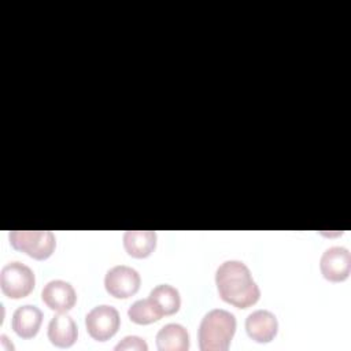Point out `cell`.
<instances>
[{
    "label": "cell",
    "instance_id": "1",
    "mask_svg": "<svg viewBox=\"0 0 351 351\" xmlns=\"http://www.w3.org/2000/svg\"><path fill=\"white\" fill-rule=\"evenodd\" d=\"M215 284L222 300L239 308H247L259 300L261 289L251 271L240 261H225L215 271Z\"/></svg>",
    "mask_w": 351,
    "mask_h": 351
},
{
    "label": "cell",
    "instance_id": "2",
    "mask_svg": "<svg viewBox=\"0 0 351 351\" xmlns=\"http://www.w3.org/2000/svg\"><path fill=\"white\" fill-rule=\"evenodd\" d=\"M236 332V318L222 308L210 310L202 319L197 339L202 351H226Z\"/></svg>",
    "mask_w": 351,
    "mask_h": 351
},
{
    "label": "cell",
    "instance_id": "3",
    "mask_svg": "<svg viewBox=\"0 0 351 351\" xmlns=\"http://www.w3.org/2000/svg\"><path fill=\"white\" fill-rule=\"evenodd\" d=\"M8 237L15 250L38 261L49 258L56 247V239L51 230H11Z\"/></svg>",
    "mask_w": 351,
    "mask_h": 351
},
{
    "label": "cell",
    "instance_id": "4",
    "mask_svg": "<svg viewBox=\"0 0 351 351\" xmlns=\"http://www.w3.org/2000/svg\"><path fill=\"white\" fill-rule=\"evenodd\" d=\"M36 284L33 270L18 262H8L0 271V287L5 296L10 299H21L27 296Z\"/></svg>",
    "mask_w": 351,
    "mask_h": 351
},
{
    "label": "cell",
    "instance_id": "5",
    "mask_svg": "<svg viewBox=\"0 0 351 351\" xmlns=\"http://www.w3.org/2000/svg\"><path fill=\"white\" fill-rule=\"evenodd\" d=\"M121 318L115 307L100 304L93 307L85 317V325L89 336L97 341L111 339L119 329Z\"/></svg>",
    "mask_w": 351,
    "mask_h": 351
},
{
    "label": "cell",
    "instance_id": "6",
    "mask_svg": "<svg viewBox=\"0 0 351 351\" xmlns=\"http://www.w3.org/2000/svg\"><path fill=\"white\" fill-rule=\"evenodd\" d=\"M140 274L136 269L125 265L111 267L104 277L106 291L118 299L133 296L140 288Z\"/></svg>",
    "mask_w": 351,
    "mask_h": 351
},
{
    "label": "cell",
    "instance_id": "7",
    "mask_svg": "<svg viewBox=\"0 0 351 351\" xmlns=\"http://www.w3.org/2000/svg\"><path fill=\"white\" fill-rule=\"evenodd\" d=\"M322 276L332 282H341L351 271V254L346 247L328 248L319 261Z\"/></svg>",
    "mask_w": 351,
    "mask_h": 351
},
{
    "label": "cell",
    "instance_id": "8",
    "mask_svg": "<svg viewBox=\"0 0 351 351\" xmlns=\"http://www.w3.org/2000/svg\"><path fill=\"white\" fill-rule=\"evenodd\" d=\"M41 299L51 310L66 313L74 307L77 295L70 282L63 280H52L44 285Z\"/></svg>",
    "mask_w": 351,
    "mask_h": 351
},
{
    "label": "cell",
    "instance_id": "9",
    "mask_svg": "<svg viewBox=\"0 0 351 351\" xmlns=\"http://www.w3.org/2000/svg\"><path fill=\"white\" fill-rule=\"evenodd\" d=\"M277 318L267 310H255L245 318V330L258 343L271 341L277 335Z\"/></svg>",
    "mask_w": 351,
    "mask_h": 351
},
{
    "label": "cell",
    "instance_id": "10",
    "mask_svg": "<svg viewBox=\"0 0 351 351\" xmlns=\"http://www.w3.org/2000/svg\"><path fill=\"white\" fill-rule=\"evenodd\" d=\"M78 336L74 319L66 313L55 314L48 325V339L52 344L60 348L71 347Z\"/></svg>",
    "mask_w": 351,
    "mask_h": 351
},
{
    "label": "cell",
    "instance_id": "11",
    "mask_svg": "<svg viewBox=\"0 0 351 351\" xmlns=\"http://www.w3.org/2000/svg\"><path fill=\"white\" fill-rule=\"evenodd\" d=\"M43 321V313L38 307L32 304L19 306L14 314L11 326L14 332L22 339H32L37 335Z\"/></svg>",
    "mask_w": 351,
    "mask_h": 351
},
{
    "label": "cell",
    "instance_id": "12",
    "mask_svg": "<svg viewBox=\"0 0 351 351\" xmlns=\"http://www.w3.org/2000/svg\"><path fill=\"white\" fill-rule=\"evenodd\" d=\"M123 247L133 258H147L156 247V233L154 230H126Z\"/></svg>",
    "mask_w": 351,
    "mask_h": 351
},
{
    "label": "cell",
    "instance_id": "13",
    "mask_svg": "<svg viewBox=\"0 0 351 351\" xmlns=\"http://www.w3.org/2000/svg\"><path fill=\"white\" fill-rule=\"evenodd\" d=\"M156 346L160 351H186L189 348L188 330L180 324H166L156 333Z\"/></svg>",
    "mask_w": 351,
    "mask_h": 351
},
{
    "label": "cell",
    "instance_id": "14",
    "mask_svg": "<svg viewBox=\"0 0 351 351\" xmlns=\"http://www.w3.org/2000/svg\"><path fill=\"white\" fill-rule=\"evenodd\" d=\"M149 298L160 308L163 315H171L180 310L181 298L177 288L169 284H159L151 292Z\"/></svg>",
    "mask_w": 351,
    "mask_h": 351
},
{
    "label": "cell",
    "instance_id": "15",
    "mask_svg": "<svg viewBox=\"0 0 351 351\" xmlns=\"http://www.w3.org/2000/svg\"><path fill=\"white\" fill-rule=\"evenodd\" d=\"M128 315L130 321L138 325H147L159 321L163 317L160 308L155 304L151 298L136 300L128 310Z\"/></svg>",
    "mask_w": 351,
    "mask_h": 351
},
{
    "label": "cell",
    "instance_id": "16",
    "mask_svg": "<svg viewBox=\"0 0 351 351\" xmlns=\"http://www.w3.org/2000/svg\"><path fill=\"white\" fill-rule=\"evenodd\" d=\"M115 350H133V351H147L148 350V344L145 343L144 339L138 337V336H126L123 337L117 346Z\"/></svg>",
    "mask_w": 351,
    "mask_h": 351
},
{
    "label": "cell",
    "instance_id": "17",
    "mask_svg": "<svg viewBox=\"0 0 351 351\" xmlns=\"http://www.w3.org/2000/svg\"><path fill=\"white\" fill-rule=\"evenodd\" d=\"M8 339H7V336L5 335H1L0 336V341H1V348L3 350H12L14 348V346L12 344H8V341H7Z\"/></svg>",
    "mask_w": 351,
    "mask_h": 351
}]
</instances>
